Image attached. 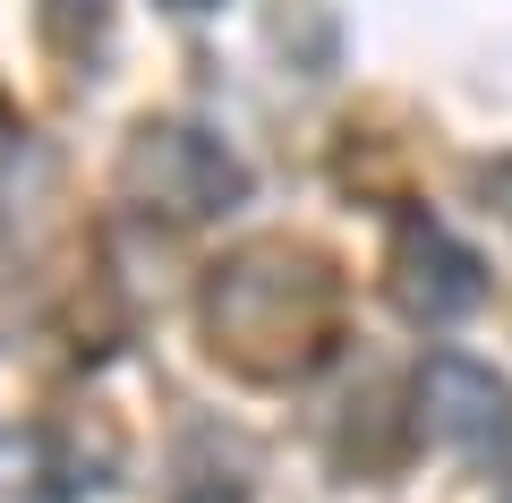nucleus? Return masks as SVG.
Returning <instances> with one entry per match:
<instances>
[{
  "mask_svg": "<svg viewBox=\"0 0 512 503\" xmlns=\"http://www.w3.org/2000/svg\"><path fill=\"white\" fill-rule=\"evenodd\" d=\"M128 180L163 214H214V205L239 197V162L214 137H197V128H146L137 154H128Z\"/></svg>",
  "mask_w": 512,
  "mask_h": 503,
  "instance_id": "f257e3e1",
  "label": "nucleus"
},
{
  "mask_svg": "<svg viewBox=\"0 0 512 503\" xmlns=\"http://www.w3.org/2000/svg\"><path fill=\"white\" fill-rule=\"evenodd\" d=\"M419 401H427V427H436L444 444H461V452L512 444V393L470 359H436L427 384H419Z\"/></svg>",
  "mask_w": 512,
  "mask_h": 503,
  "instance_id": "f03ea898",
  "label": "nucleus"
},
{
  "mask_svg": "<svg viewBox=\"0 0 512 503\" xmlns=\"http://www.w3.org/2000/svg\"><path fill=\"white\" fill-rule=\"evenodd\" d=\"M478 256H461L453 239L427 222V231H410V248H402V299H410V316H427V324H444V316H461V307H478Z\"/></svg>",
  "mask_w": 512,
  "mask_h": 503,
  "instance_id": "7ed1b4c3",
  "label": "nucleus"
},
{
  "mask_svg": "<svg viewBox=\"0 0 512 503\" xmlns=\"http://www.w3.org/2000/svg\"><path fill=\"white\" fill-rule=\"evenodd\" d=\"M43 18H52V35H60V43H77V26L103 18V0H43Z\"/></svg>",
  "mask_w": 512,
  "mask_h": 503,
  "instance_id": "20e7f679",
  "label": "nucleus"
},
{
  "mask_svg": "<svg viewBox=\"0 0 512 503\" xmlns=\"http://www.w3.org/2000/svg\"><path fill=\"white\" fill-rule=\"evenodd\" d=\"M171 9H214V0H171Z\"/></svg>",
  "mask_w": 512,
  "mask_h": 503,
  "instance_id": "39448f33",
  "label": "nucleus"
}]
</instances>
